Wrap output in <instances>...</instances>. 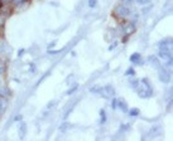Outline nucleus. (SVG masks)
Instances as JSON below:
<instances>
[{
	"instance_id": "1",
	"label": "nucleus",
	"mask_w": 173,
	"mask_h": 141,
	"mask_svg": "<svg viewBox=\"0 0 173 141\" xmlns=\"http://www.w3.org/2000/svg\"><path fill=\"white\" fill-rule=\"evenodd\" d=\"M134 88L138 91V95H139V97H142V98H148V97H150V96L153 95L152 86H150L149 81H148L147 78H143L142 81H138Z\"/></svg>"
},
{
	"instance_id": "2",
	"label": "nucleus",
	"mask_w": 173,
	"mask_h": 141,
	"mask_svg": "<svg viewBox=\"0 0 173 141\" xmlns=\"http://www.w3.org/2000/svg\"><path fill=\"white\" fill-rule=\"evenodd\" d=\"M114 15L116 16V18H119V19H125V18H128L130 15V9L125 4H121V5L115 8Z\"/></svg>"
},
{
	"instance_id": "3",
	"label": "nucleus",
	"mask_w": 173,
	"mask_h": 141,
	"mask_svg": "<svg viewBox=\"0 0 173 141\" xmlns=\"http://www.w3.org/2000/svg\"><path fill=\"white\" fill-rule=\"evenodd\" d=\"M158 77L161 79V82H164V83H168L169 82V79H171V76H169V72L163 68L162 66L158 67Z\"/></svg>"
},
{
	"instance_id": "4",
	"label": "nucleus",
	"mask_w": 173,
	"mask_h": 141,
	"mask_svg": "<svg viewBox=\"0 0 173 141\" xmlns=\"http://www.w3.org/2000/svg\"><path fill=\"white\" fill-rule=\"evenodd\" d=\"M114 95H115V91H114V87H112V86L107 85V86H105V87H101L100 96H102V97H105V98H110V97H112Z\"/></svg>"
},
{
	"instance_id": "5",
	"label": "nucleus",
	"mask_w": 173,
	"mask_h": 141,
	"mask_svg": "<svg viewBox=\"0 0 173 141\" xmlns=\"http://www.w3.org/2000/svg\"><path fill=\"white\" fill-rule=\"evenodd\" d=\"M123 30H124L126 34H131V33L135 32V25H134L133 23H130V22H128V23H125V24L123 25Z\"/></svg>"
},
{
	"instance_id": "6",
	"label": "nucleus",
	"mask_w": 173,
	"mask_h": 141,
	"mask_svg": "<svg viewBox=\"0 0 173 141\" xmlns=\"http://www.w3.org/2000/svg\"><path fill=\"white\" fill-rule=\"evenodd\" d=\"M116 106H118L123 112H128V105H126V102H125L123 98L116 99Z\"/></svg>"
},
{
	"instance_id": "7",
	"label": "nucleus",
	"mask_w": 173,
	"mask_h": 141,
	"mask_svg": "<svg viewBox=\"0 0 173 141\" xmlns=\"http://www.w3.org/2000/svg\"><path fill=\"white\" fill-rule=\"evenodd\" d=\"M7 106H8V102H7V98L0 96V115H3L7 110Z\"/></svg>"
},
{
	"instance_id": "8",
	"label": "nucleus",
	"mask_w": 173,
	"mask_h": 141,
	"mask_svg": "<svg viewBox=\"0 0 173 141\" xmlns=\"http://www.w3.org/2000/svg\"><path fill=\"white\" fill-rule=\"evenodd\" d=\"M130 62L140 64V63H142V57H140V54H139V53H134V54H131V55H130Z\"/></svg>"
},
{
	"instance_id": "9",
	"label": "nucleus",
	"mask_w": 173,
	"mask_h": 141,
	"mask_svg": "<svg viewBox=\"0 0 173 141\" xmlns=\"http://www.w3.org/2000/svg\"><path fill=\"white\" fill-rule=\"evenodd\" d=\"M149 62H150V64H152L153 67H156V68H158V67L161 66V62L158 60V58H157V57H154V55L149 57Z\"/></svg>"
},
{
	"instance_id": "10",
	"label": "nucleus",
	"mask_w": 173,
	"mask_h": 141,
	"mask_svg": "<svg viewBox=\"0 0 173 141\" xmlns=\"http://www.w3.org/2000/svg\"><path fill=\"white\" fill-rule=\"evenodd\" d=\"M161 131H162V129H161V126H153L152 129H150V132H152V135L153 136H158L159 134H161Z\"/></svg>"
},
{
	"instance_id": "11",
	"label": "nucleus",
	"mask_w": 173,
	"mask_h": 141,
	"mask_svg": "<svg viewBox=\"0 0 173 141\" xmlns=\"http://www.w3.org/2000/svg\"><path fill=\"white\" fill-rule=\"evenodd\" d=\"M139 112H140V111H139L138 108H130V110L128 111V113H129L130 116H138Z\"/></svg>"
},
{
	"instance_id": "12",
	"label": "nucleus",
	"mask_w": 173,
	"mask_h": 141,
	"mask_svg": "<svg viewBox=\"0 0 173 141\" xmlns=\"http://www.w3.org/2000/svg\"><path fill=\"white\" fill-rule=\"evenodd\" d=\"M20 134H22V136H24L25 135V131H27V125H25V122H20Z\"/></svg>"
},
{
	"instance_id": "13",
	"label": "nucleus",
	"mask_w": 173,
	"mask_h": 141,
	"mask_svg": "<svg viewBox=\"0 0 173 141\" xmlns=\"http://www.w3.org/2000/svg\"><path fill=\"white\" fill-rule=\"evenodd\" d=\"M5 19H7V15H4L3 13H0V28H3V27H4Z\"/></svg>"
},
{
	"instance_id": "14",
	"label": "nucleus",
	"mask_w": 173,
	"mask_h": 141,
	"mask_svg": "<svg viewBox=\"0 0 173 141\" xmlns=\"http://www.w3.org/2000/svg\"><path fill=\"white\" fill-rule=\"evenodd\" d=\"M100 116H101V124H105L106 122V115H105V111L104 110L100 111Z\"/></svg>"
},
{
	"instance_id": "15",
	"label": "nucleus",
	"mask_w": 173,
	"mask_h": 141,
	"mask_svg": "<svg viewBox=\"0 0 173 141\" xmlns=\"http://www.w3.org/2000/svg\"><path fill=\"white\" fill-rule=\"evenodd\" d=\"M137 2H138L139 5H147V4H149L152 2V0H137Z\"/></svg>"
},
{
	"instance_id": "16",
	"label": "nucleus",
	"mask_w": 173,
	"mask_h": 141,
	"mask_svg": "<svg viewBox=\"0 0 173 141\" xmlns=\"http://www.w3.org/2000/svg\"><path fill=\"white\" fill-rule=\"evenodd\" d=\"M134 74H135V72H134L133 68H128L125 72V76H134Z\"/></svg>"
},
{
	"instance_id": "17",
	"label": "nucleus",
	"mask_w": 173,
	"mask_h": 141,
	"mask_svg": "<svg viewBox=\"0 0 173 141\" xmlns=\"http://www.w3.org/2000/svg\"><path fill=\"white\" fill-rule=\"evenodd\" d=\"M96 3H98V0H89V7L90 8H95Z\"/></svg>"
},
{
	"instance_id": "18",
	"label": "nucleus",
	"mask_w": 173,
	"mask_h": 141,
	"mask_svg": "<svg viewBox=\"0 0 173 141\" xmlns=\"http://www.w3.org/2000/svg\"><path fill=\"white\" fill-rule=\"evenodd\" d=\"M67 127H68V124H67V122H65V124H63V125H62V126L60 127V130H61L62 132H65V130H66Z\"/></svg>"
},
{
	"instance_id": "19",
	"label": "nucleus",
	"mask_w": 173,
	"mask_h": 141,
	"mask_svg": "<svg viewBox=\"0 0 173 141\" xmlns=\"http://www.w3.org/2000/svg\"><path fill=\"white\" fill-rule=\"evenodd\" d=\"M76 90H77V86H75L73 88H71V90H68V91H67V95H72V93H73V92H75Z\"/></svg>"
},
{
	"instance_id": "20",
	"label": "nucleus",
	"mask_w": 173,
	"mask_h": 141,
	"mask_svg": "<svg viewBox=\"0 0 173 141\" xmlns=\"http://www.w3.org/2000/svg\"><path fill=\"white\" fill-rule=\"evenodd\" d=\"M4 91H5V88H4V85H3L2 78H0V92H4Z\"/></svg>"
},
{
	"instance_id": "21",
	"label": "nucleus",
	"mask_w": 173,
	"mask_h": 141,
	"mask_svg": "<svg viewBox=\"0 0 173 141\" xmlns=\"http://www.w3.org/2000/svg\"><path fill=\"white\" fill-rule=\"evenodd\" d=\"M111 107L115 110V108H116V99H112L111 101Z\"/></svg>"
},
{
	"instance_id": "22",
	"label": "nucleus",
	"mask_w": 173,
	"mask_h": 141,
	"mask_svg": "<svg viewBox=\"0 0 173 141\" xmlns=\"http://www.w3.org/2000/svg\"><path fill=\"white\" fill-rule=\"evenodd\" d=\"M23 53H24V49H20V51L18 52V57H22V55H23Z\"/></svg>"
},
{
	"instance_id": "23",
	"label": "nucleus",
	"mask_w": 173,
	"mask_h": 141,
	"mask_svg": "<svg viewBox=\"0 0 173 141\" xmlns=\"http://www.w3.org/2000/svg\"><path fill=\"white\" fill-rule=\"evenodd\" d=\"M123 2H124V4H130L131 0H123Z\"/></svg>"
},
{
	"instance_id": "24",
	"label": "nucleus",
	"mask_w": 173,
	"mask_h": 141,
	"mask_svg": "<svg viewBox=\"0 0 173 141\" xmlns=\"http://www.w3.org/2000/svg\"><path fill=\"white\" fill-rule=\"evenodd\" d=\"M0 8H2V2H0Z\"/></svg>"
}]
</instances>
